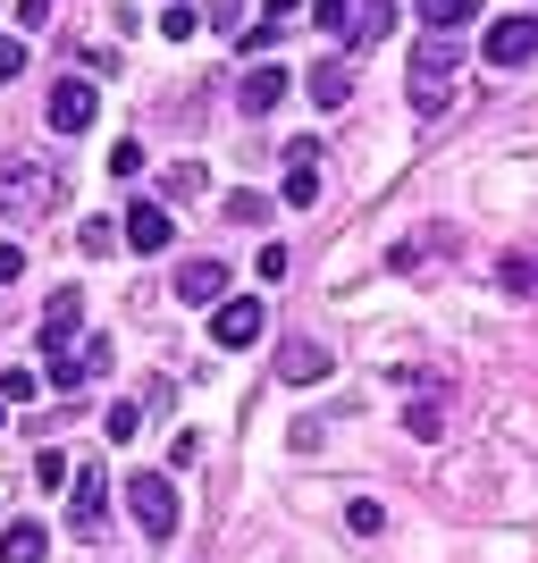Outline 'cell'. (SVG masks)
<instances>
[{
    "mask_svg": "<svg viewBox=\"0 0 538 563\" xmlns=\"http://www.w3.org/2000/svg\"><path fill=\"white\" fill-rule=\"evenodd\" d=\"M304 93L320 101V110H345V101H353V68H345V59H320V68L304 76Z\"/></svg>",
    "mask_w": 538,
    "mask_h": 563,
    "instance_id": "5bb4252c",
    "label": "cell"
},
{
    "mask_svg": "<svg viewBox=\"0 0 538 563\" xmlns=\"http://www.w3.org/2000/svg\"><path fill=\"white\" fill-rule=\"evenodd\" d=\"M59 194H68L59 168L25 161V152H0V211H59Z\"/></svg>",
    "mask_w": 538,
    "mask_h": 563,
    "instance_id": "6da1fadb",
    "label": "cell"
},
{
    "mask_svg": "<svg viewBox=\"0 0 538 563\" xmlns=\"http://www.w3.org/2000/svg\"><path fill=\"white\" fill-rule=\"evenodd\" d=\"M278 378H286V387H311V378H328V345H311V336L278 345Z\"/></svg>",
    "mask_w": 538,
    "mask_h": 563,
    "instance_id": "4fadbf2b",
    "label": "cell"
},
{
    "mask_svg": "<svg viewBox=\"0 0 538 563\" xmlns=\"http://www.w3.org/2000/svg\"><path fill=\"white\" fill-rule=\"evenodd\" d=\"M261 336V295H228V303H211V345H253Z\"/></svg>",
    "mask_w": 538,
    "mask_h": 563,
    "instance_id": "8992f818",
    "label": "cell"
},
{
    "mask_svg": "<svg viewBox=\"0 0 538 563\" xmlns=\"http://www.w3.org/2000/svg\"><path fill=\"white\" fill-rule=\"evenodd\" d=\"M51 387H59V396H76V387H85V378H94V362H85V353H51Z\"/></svg>",
    "mask_w": 538,
    "mask_h": 563,
    "instance_id": "e0dca14e",
    "label": "cell"
},
{
    "mask_svg": "<svg viewBox=\"0 0 538 563\" xmlns=\"http://www.w3.org/2000/svg\"><path fill=\"white\" fill-rule=\"evenodd\" d=\"M143 404H152V396H143ZM143 404H110V421H101V429H110L118 446H127V438H135V429H143Z\"/></svg>",
    "mask_w": 538,
    "mask_h": 563,
    "instance_id": "44dd1931",
    "label": "cell"
},
{
    "mask_svg": "<svg viewBox=\"0 0 538 563\" xmlns=\"http://www.w3.org/2000/svg\"><path fill=\"white\" fill-rule=\"evenodd\" d=\"M110 177L127 186V177H143V143H110Z\"/></svg>",
    "mask_w": 538,
    "mask_h": 563,
    "instance_id": "603a6c76",
    "label": "cell"
},
{
    "mask_svg": "<svg viewBox=\"0 0 538 563\" xmlns=\"http://www.w3.org/2000/svg\"><path fill=\"white\" fill-rule=\"evenodd\" d=\"M261 211H270L261 194H228V219H244V228H261Z\"/></svg>",
    "mask_w": 538,
    "mask_h": 563,
    "instance_id": "f546056e",
    "label": "cell"
},
{
    "mask_svg": "<svg viewBox=\"0 0 538 563\" xmlns=\"http://www.w3.org/2000/svg\"><path fill=\"white\" fill-rule=\"evenodd\" d=\"M286 202H295V211H311V202H320V143H286Z\"/></svg>",
    "mask_w": 538,
    "mask_h": 563,
    "instance_id": "ba28073f",
    "label": "cell"
},
{
    "mask_svg": "<svg viewBox=\"0 0 538 563\" xmlns=\"http://www.w3.org/2000/svg\"><path fill=\"white\" fill-rule=\"evenodd\" d=\"M345 530H353V539H378V530H387V514H378L371 496H353V505H345Z\"/></svg>",
    "mask_w": 538,
    "mask_h": 563,
    "instance_id": "ffe728a7",
    "label": "cell"
},
{
    "mask_svg": "<svg viewBox=\"0 0 538 563\" xmlns=\"http://www.w3.org/2000/svg\"><path fill=\"white\" fill-rule=\"evenodd\" d=\"M311 18H320V34H337V43H353V25H362V9H345V0H320Z\"/></svg>",
    "mask_w": 538,
    "mask_h": 563,
    "instance_id": "d6986e66",
    "label": "cell"
},
{
    "mask_svg": "<svg viewBox=\"0 0 538 563\" xmlns=\"http://www.w3.org/2000/svg\"><path fill=\"white\" fill-rule=\"evenodd\" d=\"M505 295H538V261H521V253L505 261Z\"/></svg>",
    "mask_w": 538,
    "mask_h": 563,
    "instance_id": "484cf974",
    "label": "cell"
},
{
    "mask_svg": "<svg viewBox=\"0 0 538 563\" xmlns=\"http://www.w3.org/2000/svg\"><path fill=\"white\" fill-rule=\"evenodd\" d=\"M480 51H488V68H530L538 59V18H496Z\"/></svg>",
    "mask_w": 538,
    "mask_h": 563,
    "instance_id": "5b68a950",
    "label": "cell"
},
{
    "mask_svg": "<svg viewBox=\"0 0 538 563\" xmlns=\"http://www.w3.org/2000/svg\"><path fill=\"white\" fill-rule=\"evenodd\" d=\"M202 194H211L202 161H177V168H168V202H202Z\"/></svg>",
    "mask_w": 538,
    "mask_h": 563,
    "instance_id": "ac0fdd59",
    "label": "cell"
},
{
    "mask_svg": "<svg viewBox=\"0 0 538 563\" xmlns=\"http://www.w3.org/2000/svg\"><path fill=\"white\" fill-rule=\"evenodd\" d=\"M9 76H25V43L18 34H0V85H9Z\"/></svg>",
    "mask_w": 538,
    "mask_h": 563,
    "instance_id": "83f0119b",
    "label": "cell"
},
{
    "mask_svg": "<svg viewBox=\"0 0 538 563\" xmlns=\"http://www.w3.org/2000/svg\"><path fill=\"white\" fill-rule=\"evenodd\" d=\"M413 9H421V25H429V34H454V25H471V18H480V0H413Z\"/></svg>",
    "mask_w": 538,
    "mask_h": 563,
    "instance_id": "2e32d148",
    "label": "cell"
},
{
    "mask_svg": "<svg viewBox=\"0 0 538 563\" xmlns=\"http://www.w3.org/2000/svg\"><path fill=\"white\" fill-rule=\"evenodd\" d=\"M387 9H396V0H371V9H362V25H353V43H378V34H387Z\"/></svg>",
    "mask_w": 538,
    "mask_h": 563,
    "instance_id": "4316f807",
    "label": "cell"
},
{
    "mask_svg": "<svg viewBox=\"0 0 538 563\" xmlns=\"http://www.w3.org/2000/svg\"><path fill=\"white\" fill-rule=\"evenodd\" d=\"M261 18H278V25H295V18H304V0H261Z\"/></svg>",
    "mask_w": 538,
    "mask_h": 563,
    "instance_id": "d6a6232c",
    "label": "cell"
},
{
    "mask_svg": "<svg viewBox=\"0 0 538 563\" xmlns=\"http://www.w3.org/2000/svg\"><path fill=\"white\" fill-rule=\"evenodd\" d=\"M0 429H9V404H0Z\"/></svg>",
    "mask_w": 538,
    "mask_h": 563,
    "instance_id": "e575fe53",
    "label": "cell"
},
{
    "mask_svg": "<svg viewBox=\"0 0 538 563\" xmlns=\"http://www.w3.org/2000/svg\"><path fill=\"white\" fill-rule=\"evenodd\" d=\"M177 303H186V311L228 303V269H219V261H186V269H177Z\"/></svg>",
    "mask_w": 538,
    "mask_h": 563,
    "instance_id": "9c48e42d",
    "label": "cell"
},
{
    "mask_svg": "<svg viewBox=\"0 0 538 563\" xmlns=\"http://www.w3.org/2000/svg\"><path fill=\"white\" fill-rule=\"evenodd\" d=\"M43 521H9V530H0V563H43Z\"/></svg>",
    "mask_w": 538,
    "mask_h": 563,
    "instance_id": "9a60e30c",
    "label": "cell"
},
{
    "mask_svg": "<svg viewBox=\"0 0 538 563\" xmlns=\"http://www.w3.org/2000/svg\"><path fill=\"white\" fill-rule=\"evenodd\" d=\"M454 68H463V51H454V43H421V51H413V110H421V118H438L446 101H454Z\"/></svg>",
    "mask_w": 538,
    "mask_h": 563,
    "instance_id": "7a4b0ae2",
    "label": "cell"
},
{
    "mask_svg": "<svg viewBox=\"0 0 538 563\" xmlns=\"http://www.w3.org/2000/svg\"><path fill=\"white\" fill-rule=\"evenodd\" d=\"M76 329H85V286H59V295H51V311H43V345H51V353L76 345Z\"/></svg>",
    "mask_w": 538,
    "mask_h": 563,
    "instance_id": "30bf717a",
    "label": "cell"
},
{
    "mask_svg": "<svg viewBox=\"0 0 538 563\" xmlns=\"http://www.w3.org/2000/svg\"><path fill=\"white\" fill-rule=\"evenodd\" d=\"M127 505H135L143 539H168V530H177V479H168V471H127Z\"/></svg>",
    "mask_w": 538,
    "mask_h": 563,
    "instance_id": "3957f363",
    "label": "cell"
},
{
    "mask_svg": "<svg viewBox=\"0 0 538 563\" xmlns=\"http://www.w3.org/2000/svg\"><path fill=\"white\" fill-rule=\"evenodd\" d=\"M101 514H110L101 471H76V479H68V521H76V530H101Z\"/></svg>",
    "mask_w": 538,
    "mask_h": 563,
    "instance_id": "7c38bea8",
    "label": "cell"
},
{
    "mask_svg": "<svg viewBox=\"0 0 538 563\" xmlns=\"http://www.w3.org/2000/svg\"><path fill=\"white\" fill-rule=\"evenodd\" d=\"M18 269H25V253H18V244H0V286L18 278Z\"/></svg>",
    "mask_w": 538,
    "mask_h": 563,
    "instance_id": "836d02e7",
    "label": "cell"
},
{
    "mask_svg": "<svg viewBox=\"0 0 538 563\" xmlns=\"http://www.w3.org/2000/svg\"><path fill=\"white\" fill-rule=\"evenodd\" d=\"M51 18H59V0H18V25H25V34H34V25H51Z\"/></svg>",
    "mask_w": 538,
    "mask_h": 563,
    "instance_id": "f1b7e54d",
    "label": "cell"
},
{
    "mask_svg": "<svg viewBox=\"0 0 538 563\" xmlns=\"http://www.w3.org/2000/svg\"><path fill=\"white\" fill-rule=\"evenodd\" d=\"M94 85H85V76H59V85H51V101H43V118H51V135H85V126H94Z\"/></svg>",
    "mask_w": 538,
    "mask_h": 563,
    "instance_id": "277c9868",
    "label": "cell"
},
{
    "mask_svg": "<svg viewBox=\"0 0 538 563\" xmlns=\"http://www.w3.org/2000/svg\"><path fill=\"white\" fill-rule=\"evenodd\" d=\"M404 429H413V438H438V429H446V412H438V404H413V412H404Z\"/></svg>",
    "mask_w": 538,
    "mask_h": 563,
    "instance_id": "cb8c5ba5",
    "label": "cell"
},
{
    "mask_svg": "<svg viewBox=\"0 0 538 563\" xmlns=\"http://www.w3.org/2000/svg\"><path fill=\"white\" fill-rule=\"evenodd\" d=\"M34 396V371H0V404H25Z\"/></svg>",
    "mask_w": 538,
    "mask_h": 563,
    "instance_id": "1f68e13d",
    "label": "cell"
},
{
    "mask_svg": "<svg viewBox=\"0 0 538 563\" xmlns=\"http://www.w3.org/2000/svg\"><path fill=\"white\" fill-rule=\"evenodd\" d=\"M76 235H85V253H110V244H118V228H110V219H85Z\"/></svg>",
    "mask_w": 538,
    "mask_h": 563,
    "instance_id": "4dcf8cb0",
    "label": "cell"
},
{
    "mask_svg": "<svg viewBox=\"0 0 538 563\" xmlns=\"http://www.w3.org/2000/svg\"><path fill=\"white\" fill-rule=\"evenodd\" d=\"M194 25H202V18H194V0H186V9H161V34H168V43H194Z\"/></svg>",
    "mask_w": 538,
    "mask_h": 563,
    "instance_id": "d4e9b609",
    "label": "cell"
},
{
    "mask_svg": "<svg viewBox=\"0 0 538 563\" xmlns=\"http://www.w3.org/2000/svg\"><path fill=\"white\" fill-rule=\"evenodd\" d=\"M34 479L59 496V479H76V471H68V454H59V446H43V454H34Z\"/></svg>",
    "mask_w": 538,
    "mask_h": 563,
    "instance_id": "7402d4cb",
    "label": "cell"
},
{
    "mask_svg": "<svg viewBox=\"0 0 538 563\" xmlns=\"http://www.w3.org/2000/svg\"><path fill=\"white\" fill-rule=\"evenodd\" d=\"M235 101H244V110H278V101H286V68H278V59H253V68H244V85H235Z\"/></svg>",
    "mask_w": 538,
    "mask_h": 563,
    "instance_id": "8fae6325",
    "label": "cell"
},
{
    "mask_svg": "<svg viewBox=\"0 0 538 563\" xmlns=\"http://www.w3.org/2000/svg\"><path fill=\"white\" fill-rule=\"evenodd\" d=\"M177 244V219L161 202H127V253H168Z\"/></svg>",
    "mask_w": 538,
    "mask_h": 563,
    "instance_id": "52a82bcc",
    "label": "cell"
}]
</instances>
